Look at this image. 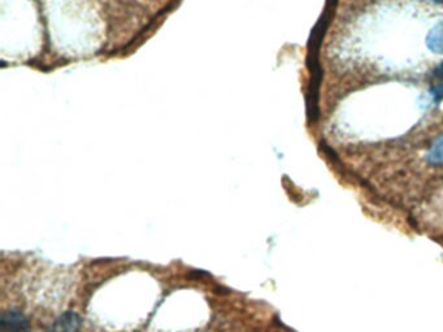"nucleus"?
<instances>
[{"mask_svg": "<svg viewBox=\"0 0 443 332\" xmlns=\"http://www.w3.org/2000/svg\"><path fill=\"white\" fill-rule=\"evenodd\" d=\"M0 332H29V322L22 313L8 311L1 315Z\"/></svg>", "mask_w": 443, "mask_h": 332, "instance_id": "1", "label": "nucleus"}, {"mask_svg": "<svg viewBox=\"0 0 443 332\" xmlns=\"http://www.w3.org/2000/svg\"><path fill=\"white\" fill-rule=\"evenodd\" d=\"M81 317L74 312H65L53 322L51 332H78Z\"/></svg>", "mask_w": 443, "mask_h": 332, "instance_id": "2", "label": "nucleus"}, {"mask_svg": "<svg viewBox=\"0 0 443 332\" xmlns=\"http://www.w3.org/2000/svg\"><path fill=\"white\" fill-rule=\"evenodd\" d=\"M426 46L434 53H443V22H440L429 31Z\"/></svg>", "mask_w": 443, "mask_h": 332, "instance_id": "3", "label": "nucleus"}, {"mask_svg": "<svg viewBox=\"0 0 443 332\" xmlns=\"http://www.w3.org/2000/svg\"><path fill=\"white\" fill-rule=\"evenodd\" d=\"M428 160L433 165L443 164V135L437 138L428 152Z\"/></svg>", "mask_w": 443, "mask_h": 332, "instance_id": "4", "label": "nucleus"}, {"mask_svg": "<svg viewBox=\"0 0 443 332\" xmlns=\"http://www.w3.org/2000/svg\"><path fill=\"white\" fill-rule=\"evenodd\" d=\"M434 78H437V80H440V83L438 85H435L434 87H432V95H433L434 98L437 99V101H440V99H442L443 98V62H441L433 71Z\"/></svg>", "mask_w": 443, "mask_h": 332, "instance_id": "5", "label": "nucleus"}, {"mask_svg": "<svg viewBox=\"0 0 443 332\" xmlns=\"http://www.w3.org/2000/svg\"><path fill=\"white\" fill-rule=\"evenodd\" d=\"M434 1H437V3H443V0H434Z\"/></svg>", "mask_w": 443, "mask_h": 332, "instance_id": "6", "label": "nucleus"}]
</instances>
